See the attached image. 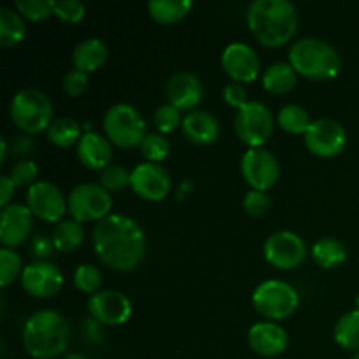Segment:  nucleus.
<instances>
[{
	"label": "nucleus",
	"instance_id": "obj_1",
	"mask_svg": "<svg viewBox=\"0 0 359 359\" xmlns=\"http://www.w3.org/2000/svg\"><path fill=\"white\" fill-rule=\"evenodd\" d=\"M93 249L105 266L116 272H132L146 258V233L132 217L111 214L95 224Z\"/></svg>",
	"mask_w": 359,
	"mask_h": 359
},
{
	"label": "nucleus",
	"instance_id": "obj_2",
	"mask_svg": "<svg viewBox=\"0 0 359 359\" xmlns=\"http://www.w3.org/2000/svg\"><path fill=\"white\" fill-rule=\"evenodd\" d=\"M245 21L252 37L266 48H280L298 30L297 7L287 0H255L249 4Z\"/></svg>",
	"mask_w": 359,
	"mask_h": 359
},
{
	"label": "nucleus",
	"instance_id": "obj_3",
	"mask_svg": "<svg viewBox=\"0 0 359 359\" xmlns=\"http://www.w3.org/2000/svg\"><path fill=\"white\" fill-rule=\"evenodd\" d=\"M21 342L28 356L53 359L65 354L70 346V325L60 312L44 309L25 321Z\"/></svg>",
	"mask_w": 359,
	"mask_h": 359
},
{
	"label": "nucleus",
	"instance_id": "obj_4",
	"mask_svg": "<svg viewBox=\"0 0 359 359\" xmlns=\"http://www.w3.org/2000/svg\"><path fill=\"white\" fill-rule=\"evenodd\" d=\"M290 63L298 76L326 83L339 76L340 56L333 46L318 37H304L290 49Z\"/></svg>",
	"mask_w": 359,
	"mask_h": 359
},
{
	"label": "nucleus",
	"instance_id": "obj_5",
	"mask_svg": "<svg viewBox=\"0 0 359 359\" xmlns=\"http://www.w3.org/2000/svg\"><path fill=\"white\" fill-rule=\"evenodd\" d=\"M9 114L14 125L27 135L48 132L53 119V104L48 95L35 88L18 91L9 105Z\"/></svg>",
	"mask_w": 359,
	"mask_h": 359
},
{
	"label": "nucleus",
	"instance_id": "obj_6",
	"mask_svg": "<svg viewBox=\"0 0 359 359\" xmlns=\"http://www.w3.org/2000/svg\"><path fill=\"white\" fill-rule=\"evenodd\" d=\"M104 132L112 146L121 149L140 147L147 135L142 114L130 104H116L107 109L104 116Z\"/></svg>",
	"mask_w": 359,
	"mask_h": 359
},
{
	"label": "nucleus",
	"instance_id": "obj_7",
	"mask_svg": "<svg viewBox=\"0 0 359 359\" xmlns=\"http://www.w3.org/2000/svg\"><path fill=\"white\" fill-rule=\"evenodd\" d=\"M300 305V294L291 284L279 279L263 280L252 293V307L266 321L291 318Z\"/></svg>",
	"mask_w": 359,
	"mask_h": 359
},
{
	"label": "nucleus",
	"instance_id": "obj_8",
	"mask_svg": "<svg viewBox=\"0 0 359 359\" xmlns=\"http://www.w3.org/2000/svg\"><path fill=\"white\" fill-rule=\"evenodd\" d=\"M69 214L79 223H100L112 210V196L104 186L95 182L77 184L67 196Z\"/></svg>",
	"mask_w": 359,
	"mask_h": 359
},
{
	"label": "nucleus",
	"instance_id": "obj_9",
	"mask_svg": "<svg viewBox=\"0 0 359 359\" xmlns=\"http://www.w3.org/2000/svg\"><path fill=\"white\" fill-rule=\"evenodd\" d=\"M273 116L272 111L263 102L249 100L242 109H238L235 116V133L238 139L249 147H263L273 133Z\"/></svg>",
	"mask_w": 359,
	"mask_h": 359
},
{
	"label": "nucleus",
	"instance_id": "obj_10",
	"mask_svg": "<svg viewBox=\"0 0 359 359\" xmlns=\"http://www.w3.org/2000/svg\"><path fill=\"white\" fill-rule=\"evenodd\" d=\"M307 244L300 235L290 230H280L270 235L263 245V256L279 270L298 269L307 258Z\"/></svg>",
	"mask_w": 359,
	"mask_h": 359
},
{
	"label": "nucleus",
	"instance_id": "obj_11",
	"mask_svg": "<svg viewBox=\"0 0 359 359\" xmlns=\"http://www.w3.org/2000/svg\"><path fill=\"white\" fill-rule=\"evenodd\" d=\"M241 170L242 177L251 186V189H258V191H269L280 177L279 160L276 154L263 147L245 151L241 161Z\"/></svg>",
	"mask_w": 359,
	"mask_h": 359
},
{
	"label": "nucleus",
	"instance_id": "obj_12",
	"mask_svg": "<svg viewBox=\"0 0 359 359\" xmlns=\"http://www.w3.org/2000/svg\"><path fill=\"white\" fill-rule=\"evenodd\" d=\"M27 207L32 210L34 217H39L46 223L58 224L60 221H63L65 212H69L67 196L58 186L49 181H37L28 188Z\"/></svg>",
	"mask_w": 359,
	"mask_h": 359
},
{
	"label": "nucleus",
	"instance_id": "obj_13",
	"mask_svg": "<svg viewBox=\"0 0 359 359\" xmlns=\"http://www.w3.org/2000/svg\"><path fill=\"white\" fill-rule=\"evenodd\" d=\"M305 146L318 158H335L347 144V132L339 121L330 118L316 119L304 135Z\"/></svg>",
	"mask_w": 359,
	"mask_h": 359
},
{
	"label": "nucleus",
	"instance_id": "obj_14",
	"mask_svg": "<svg viewBox=\"0 0 359 359\" xmlns=\"http://www.w3.org/2000/svg\"><path fill=\"white\" fill-rule=\"evenodd\" d=\"M63 273L51 262H32L21 273V286L34 298H53L62 291Z\"/></svg>",
	"mask_w": 359,
	"mask_h": 359
},
{
	"label": "nucleus",
	"instance_id": "obj_15",
	"mask_svg": "<svg viewBox=\"0 0 359 359\" xmlns=\"http://www.w3.org/2000/svg\"><path fill=\"white\" fill-rule=\"evenodd\" d=\"M221 67L231 83L248 84L259 76L262 63L251 46L245 42H231L221 55Z\"/></svg>",
	"mask_w": 359,
	"mask_h": 359
},
{
	"label": "nucleus",
	"instance_id": "obj_16",
	"mask_svg": "<svg viewBox=\"0 0 359 359\" xmlns=\"http://www.w3.org/2000/svg\"><path fill=\"white\" fill-rule=\"evenodd\" d=\"M90 318L102 326H121L132 318V302L121 291L105 290L90 297Z\"/></svg>",
	"mask_w": 359,
	"mask_h": 359
},
{
	"label": "nucleus",
	"instance_id": "obj_17",
	"mask_svg": "<svg viewBox=\"0 0 359 359\" xmlns=\"http://www.w3.org/2000/svg\"><path fill=\"white\" fill-rule=\"evenodd\" d=\"M130 188L142 200L161 202L168 196V191L172 188V179L161 165L144 161L132 170Z\"/></svg>",
	"mask_w": 359,
	"mask_h": 359
},
{
	"label": "nucleus",
	"instance_id": "obj_18",
	"mask_svg": "<svg viewBox=\"0 0 359 359\" xmlns=\"http://www.w3.org/2000/svg\"><path fill=\"white\" fill-rule=\"evenodd\" d=\"M34 230V214L23 203H11L4 207L0 216V242L6 249L25 244Z\"/></svg>",
	"mask_w": 359,
	"mask_h": 359
},
{
	"label": "nucleus",
	"instance_id": "obj_19",
	"mask_svg": "<svg viewBox=\"0 0 359 359\" xmlns=\"http://www.w3.org/2000/svg\"><path fill=\"white\" fill-rule=\"evenodd\" d=\"M249 349L262 358H277L286 353L287 339L286 330L272 321L256 323L248 332Z\"/></svg>",
	"mask_w": 359,
	"mask_h": 359
},
{
	"label": "nucleus",
	"instance_id": "obj_20",
	"mask_svg": "<svg viewBox=\"0 0 359 359\" xmlns=\"http://www.w3.org/2000/svg\"><path fill=\"white\" fill-rule=\"evenodd\" d=\"M165 91H167L168 104L177 107L181 112L196 111V105L202 102L203 97V86L200 77L193 72H186V70L174 74L167 81Z\"/></svg>",
	"mask_w": 359,
	"mask_h": 359
},
{
	"label": "nucleus",
	"instance_id": "obj_21",
	"mask_svg": "<svg viewBox=\"0 0 359 359\" xmlns=\"http://www.w3.org/2000/svg\"><path fill=\"white\" fill-rule=\"evenodd\" d=\"M77 158L90 170H104L112 163V144L98 132H86L77 144Z\"/></svg>",
	"mask_w": 359,
	"mask_h": 359
},
{
	"label": "nucleus",
	"instance_id": "obj_22",
	"mask_svg": "<svg viewBox=\"0 0 359 359\" xmlns=\"http://www.w3.org/2000/svg\"><path fill=\"white\" fill-rule=\"evenodd\" d=\"M182 133L186 139L196 146H209L219 139V123L210 112L193 111L184 116L182 121Z\"/></svg>",
	"mask_w": 359,
	"mask_h": 359
},
{
	"label": "nucleus",
	"instance_id": "obj_23",
	"mask_svg": "<svg viewBox=\"0 0 359 359\" xmlns=\"http://www.w3.org/2000/svg\"><path fill=\"white\" fill-rule=\"evenodd\" d=\"M109 58V48L104 41L97 37L84 39L74 48L72 51V65L76 70L84 74H91L104 67Z\"/></svg>",
	"mask_w": 359,
	"mask_h": 359
},
{
	"label": "nucleus",
	"instance_id": "obj_24",
	"mask_svg": "<svg viewBox=\"0 0 359 359\" xmlns=\"http://www.w3.org/2000/svg\"><path fill=\"white\" fill-rule=\"evenodd\" d=\"M298 74L290 62L272 63L263 74V90L270 95H286L297 86Z\"/></svg>",
	"mask_w": 359,
	"mask_h": 359
},
{
	"label": "nucleus",
	"instance_id": "obj_25",
	"mask_svg": "<svg viewBox=\"0 0 359 359\" xmlns=\"http://www.w3.org/2000/svg\"><path fill=\"white\" fill-rule=\"evenodd\" d=\"M311 256L318 266L325 270L339 269L347 259V249L340 241L333 237L319 238L311 249Z\"/></svg>",
	"mask_w": 359,
	"mask_h": 359
},
{
	"label": "nucleus",
	"instance_id": "obj_26",
	"mask_svg": "<svg viewBox=\"0 0 359 359\" xmlns=\"http://www.w3.org/2000/svg\"><path fill=\"white\" fill-rule=\"evenodd\" d=\"M191 7L189 0H151L147 2V13L156 23L175 25L188 16Z\"/></svg>",
	"mask_w": 359,
	"mask_h": 359
},
{
	"label": "nucleus",
	"instance_id": "obj_27",
	"mask_svg": "<svg viewBox=\"0 0 359 359\" xmlns=\"http://www.w3.org/2000/svg\"><path fill=\"white\" fill-rule=\"evenodd\" d=\"M27 35V25L25 18L11 7L0 9V46L2 48H13L18 46Z\"/></svg>",
	"mask_w": 359,
	"mask_h": 359
},
{
	"label": "nucleus",
	"instance_id": "obj_28",
	"mask_svg": "<svg viewBox=\"0 0 359 359\" xmlns=\"http://www.w3.org/2000/svg\"><path fill=\"white\" fill-rule=\"evenodd\" d=\"M53 244L56 251L60 252H74L81 248L84 241V226L83 223L76 219H63L56 224L53 231Z\"/></svg>",
	"mask_w": 359,
	"mask_h": 359
},
{
	"label": "nucleus",
	"instance_id": "obj_29",
	"mask_svg": "<svg viewBox=\"0 0 359 359\" xmlns=\"http://www.w3.org/2000/svg\"><path fill=\"white\" fill-rule=\"evenodd\" d=\"M333 339L342 349L359 353V311H351L337 321Z\"/></svg>",
	"mask_w": 359,
	"mask_h": 359
},
{
	"label": "nucleus",
	"instance_id": "obj_30",
	"mask_svg": "<svg viewBox=\"0 0 359 359\" xmlns=\"http://www.w3.org/2000/svg\"><path fill=\"white\" fill-rule=\"evenodd\" d=\"M277 123L280 128L291 135H305L307 130L311 128L312 119L307 109L302 107L298 104H287L280 107L279 114H277Z\"/></svg>",
	"mask_w": 359,
	"mask_h": 359
},
{
	"label": "nucleus",
	"instance_id": "obj_31",
	"mask_svg": "<svg viewBox=\"0 0 359 359\" xmlns=\"http://www.w3.org/2000/svg\"><path fill=\"white\" fill-rule=\"evenodd\" d=\"M48 140L56 147H70L79 144L81 137L84 135L81 125L72 118H56L48 128Z\"/></svg>",
	"mask_w": 359,
	"mask_h": 359
},
{
	"label": "nucleus",
	"instance_id": "obj_32",
	"mask_svg": "<svg viewBox=\"0 0 359 359\" xmlns=\"http://www.w3.org/2000/svg\"><path fill=\"white\" fill-rule=\"evenodd\" d=\"M139 149L147 163L160 165V161L167 160V156L170 154V144H168L167 137L161 133H147Z\"/></svg>",
	"mask_w": 359,
	"mask_h": 359
},
{
	"label": "nucleus",
	"instance_id": "obj_33",
	"mask_svg": "<svg viewBox=\"0 0 359 359\" xmlns=\"http://www.w3.org/2000/svg\"><path fill=\"white\" fill-rule=\"evenodd\" d=\"M74 286L84 294H97L102 286V273L98 266L91 265V263H83L74 272Z\"/></svg>",
	"mask_w": 359,
	"mask_h": 359
},
{
	"label": "nucleus",
	"instance_id": "obj_34",
	"mask_svg": "<svg viewBox=\"0 0 359 359\" xmlns=\"http://www.w3.org/2000/svg\"><path fill=\"white\" fill-rule=\"evenodd\" d=\"M55 0H16L14 9L28 21H44L55 14Z\"/></svg>",
	"mask_w": 359,
	"mask_h": 359
},
{
	"label": "nucleus",
	"instance_id": "obj_35",
	"mask_svg": "<svg viewBox=\"0 0 359 359\" xmlns=\"http://www.w3.org/2000/svg\"><path fill=\"white\" fill-rule=\"evenodd\" d=\"M23 269V262L14 249H0V286H11L18 277H21Z\"/></svg>",
	"mask_w": 359,
	"mask_h": 359
},
{
	"label": "nucleus",
	"instance_id": "obj_36",
	"mask_svg": "<svg viewBox=\"0 0 359 359\" xmlns=\"http://www.w3.org/2000/svg\"><path fill=\"white\" fill-rule=\"evenodd\" d=\"M130 181H132V172H128L119 163H111L100 172V186H104L109 193L123 191L128 188Z\"/></svg>",
	"mask_w": 359,
	"mask_h": 359
},
{
	"label": "nucleus",
	"instance_id": "obj_37",
	"mask_svg": "<svg viewBox=\"0 0 359 359\" xmlns=\"http://www.w3.org/2000/svg\"><path fill=\"white\" fill-rule=\"evenodd\" d=\"M182 112L172 104H163L156 109L154 112V126H156L158 133L167 135V133L175 132L179 126H182Z\"/></svg>",
	"mask_w": 359,
	"mask_h": 359
},
{
	"label": "nucleus",
	"instance_id": "obj_38",
	"mask_svg": "<svg viewBox=\"0 0 359 359\" xmlns=\"http://www.w3.org/2000/svg\"><path fill=\"white\" fill-rule=\"evenodd\" d=\"M7 175L16 184V188H30L37 182L39 167L34 160H20L13 165Z\"/></svg>",
	"mask_w": 359,
	"mask_h": 359
},
{
	"label": "nucleus",
	"instance_id": "obj_39",
	"mask_svg": "<svg viewBox=\"0 0 359 359\" xmlns=\"http://www.w3.org/2000/svg\"><path fill=\"white\" fill-rule=\"evenodd\" d=\"M270 207H272V200H270L269 193L258 191V189H251L248 191L244 198V210L248 216L251 217H263L269 214Z\"/></svg>",
	"mask_w": 359,
	"mask_h": 359
},
{
	"label": "nucleus",
	"instance_id": "obj_40",
	"mask_svg": "<svg viewBox=\"0 0 359 359\" xmlns=\"http://www.w3.org/2000/svg\"><path fill=\"white\" fill-rule=\"evenodd\" d=\"M55 16L63 23L76 25L86 16V7L79 0H60L55 6Z\"/></svg>",
	"mask_w": 359,
	"mask_h": 359
},
{
	"label": "nucleus",
	"instance_id": "obj_41",
	"mask_svg": "<svg viewBox=\"0 0 359 359\" xmlns=\"http://www.w3.org/2000/svg\"><path fill=\"white\" fill-rule=\"evenodd\" d=\"M62 86L63 91H65L69 97L77 98L88 90V86H90V77H88V74L81 72V70H69V72L65 74V77H63Z\"/></svg>",
	"mask_w": 359,
	"mask_h": 359
},
{
	"label": "nucleus",
	"instance_id": "obj_42",
	"mask_svg": "<svg viewBox=\"0 0 359 359\" xmlns=\"http://www.w3.org/2000/svg\"><path fill=\"white\" fill-rule=\"evenodd\" d=\"M56 248L53 244V238L48 235H37L30 244V255L34 262H48L55 255Z\"/></svg>",
	"mask_w": 359,
	"mask_h": 359
},
{
	"label": "nucleus",
	"instance_id": "obj_43",
	"mask_svg": "<svg viewBox=\"0 0 359 359\" xmlns=\"http://www.w3.org/2000/svg\"><path fill=\"white\" fill-rule=\"evenodd\" d=\"M223 98L230 107L233 109H242L245 104H248V90L244 88V84L238 83H228L226 86L223 88Z\"/></svg>",
	"mask_w": 359,
	"mask_h": 359
},
{
	"label": "nucleus",
	"instance_id": "obj_44",
	"mask_svg": "<svg viewBox=\"0 0 359 359\" xmlns=\"http://www.w3.org/2000/svg\"><path fill=\"white\" fill-rule=\"evenodd\" d=\"M11 147V153L14 158H20V160H30V154L35 151V142L32 140L30 135L27 133H21V135L13 137L11 140H7Z\"/></svg>",
	"mask_w": 359,
	"mask_h": 359
},
{
	"label": "nucleus",
	"instance_id": "obj_45",
	"mask_svg": "<svg viewBox=\"0 0 359 359\" xmlns=\"http://www.w3.org/2000/svg\"><path fill=\"white\" fill-rule=\"evenodd\" d=\"M81 333H83V339L88 344H102L104 342V326L98 321H95L93 318H88L81 323Z\"/></svg>",
	"mask_w": 359,
	"mask_h": 359
},
{
	"label": "nucleus",
	"instance_id": "obj_46",
	"mask_svg": "<svg viewBox=\"0 0 359 359\" xmlns=\"http://www.w3.org/2000/svg\"><path fill=\"white\" fill-rule=\"evenodd\" d=\"M14 191H16V184L11 181V177L7 174L0 175V205L7 207L11 205V200H13Z\"/></svg>",
	"mask_w": 359,
	"mask_h": 359
},
{
	"label": "nucleus",
	"instance_id": "obj_47",
	"mask_svg": "<svg viewBox=\"0 0 359 359\" xmlns=\"http://www.w3.org/2000/svg\"><path fill=\"white\" fill-rule=\"evenodd\" d=\"M191 191H193V182L191 181L181 182V186H179V191H177V198L179 200L186 198V196H188Z\"/></svg>",
	"mask_w": 359,
	"mask_h": 359
},
{
	"label": "nucleus",
	"instance_id": "obj_48",
	"mask_svg": "<svg viewBox=\"0 0 359 359\" xmlns=\"http://www.w3.org/2000/svg\"><path fill=\"white\" fill-rule=\"evenodd\" d=\"M7 153H9V142L6 139L0 140V163L7 160Z\"/></svg>",
	"mask_w": 359,
	"mask_h": 359
},
{
	"label": "nucleus",
	"instance_id": "obj_49",
	"mask_svg": "<svg viewBox=\"0 0 359 359\" xmlns=\"http://www.w3.org/2000/svg\"><path fill=\"white\" fill-rule=\"evenodd\" d=\"M63 359H88L84 354H79V353H69L63 356Z\"/></svg>",
	"mask_w": 359,
	"mask_h": 359
},
{
	"label": "nucleus",
	"instance_id": "obj_50",
	"mask_svg": "<svg viewBox=\"0 0 359 359\" xmlns=\"http://www.w3.org/2000/svg\"><path fill=\"white\" fill-rule=\"evenodd\" d=\"M356 311H359V294L356 297Z\"/></svg>",
	"mask_w": 359,
	"mask_h": 359
},
{
	"label": "nucleus",
	"instance_id": "obj_51",
	"mask_svg": "<svg viewBox=\"0 0 359 359\" xmlns=\"http://www.w3.org/2000/svg\"><path fill=\"white\" fill-rule=\"evenodd\" d=\"M351 359H359V353H356V354H354V356H353V358H351Z\"/></svg>",
	"mask_w": 359,
	"mask_h": 359
}]
</instances>
